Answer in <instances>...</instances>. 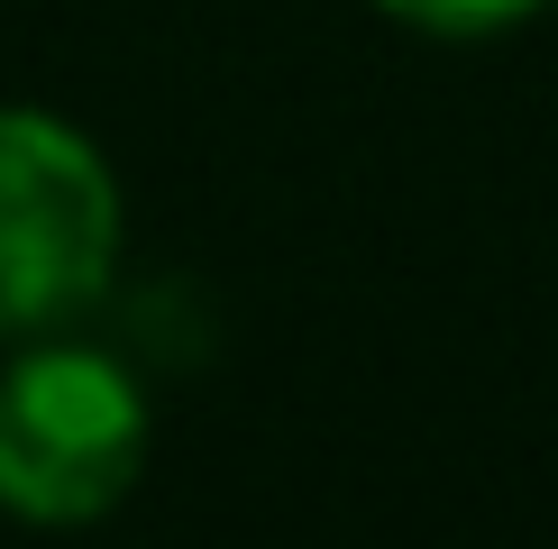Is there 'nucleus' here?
Returning a JSON list of instances; mask_svg holds the SVG:
<instances>
[{"instance_id": "3", "label": "nucleus", "mask_w": 558, "mask_h": 549, "mask_svg": "<svg viewBox=\"0 0 558 549\" xmlns=\"http://www.w3.org/2000/svg\"><path fill=\"white\" fill-rule=\"evenodd\" d=\"M376 10L412 19V28H430V37H485V28H513V19H531L541 0H376Z\"/></svg>"}, {"instance_id": "1", "label": "nucleus", "mask_w": 558, "mask_h": 549, "mask_svg": "<svg viewBox=\"0 0 558 549\" xmlns=\"http://www.w3.org/2000/svg\"><path fill=\"white\" fill-rule=\"evenodd\" d=\"M147 467V394L120 357L19 339L0 366V513L37 532L101 522Z\"/></svg>"}, {"instance_id": "2", "label": "nucleus", "mask_w": 558, "mask_h": 549, "mask_svg": "<svg viewBox=\"0 0 558 549\" xmlns=\"http://www.w3.org/2000/svg\"><path fill=\"white\" fill-rule=\"evenodd\" d=\"M120 274V174L56 110H0V339H56Z\"/></svg>"}]
</instances>
